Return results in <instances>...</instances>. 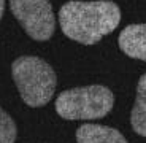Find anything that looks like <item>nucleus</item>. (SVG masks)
I'll return each mask as SVG.
<instances>
[{
    "label": "nucleus",
    "instance_id": "20e7f679",
    "mask_svg": "<svg viewBox=\"0 0 146 143\" xmlns=\"http://www.w3.org/2000/svg\"><path fill=\"white\" fill-rule=\"evenodd\" d=\"M10 10L30 38L46 41L52 37L56 18L48 0H10Z\"/></svg>",
    "mask_w": 146,
    "mask_h": 143
},
{
    "label": "nucleus",
    "instance_id": "0eeeda50",
    "mask_svg": "<svg viewBox=\"0 0 146 143\" xmlns=\"http://www.w3.org/2000/svg\"><path fill=\"white\" fill-rule=\"evenodd\" d=\"M130 124L138 135L146 137V73L141 75L137 84V99L130 113Z\"/></svg>",
    "mask_w": 146,
    "mask_h": 143
},
{
    "label": "nucleus",
    "instance_id": "f03ea898",
    "mask_svg": "<svg viewBox=\"0 0 146 143\" xmlns=\"http://www.w3.org/2000/svg\"><path fill=\"white\" fill-rule=\"evenodd\" d=\"M11 75L24 103L32 108L44 106L52 99L57 76L52 67L35 56H21L11 65Z\"/></svg>",
    "mask_w": 146,
    "mask_h": 143
},
{
    "label": "nucleus",
    "instance_id": "39448f33",
    "mask_svg": "<svg viewBox=\"0 0 146 143\" xmlns=\"http://www.w3.org/2000/svg\"><path fill=\"white\" fill-rule=\"evenodd\" d=\"M117 43L125 56L146 62V24H130L122 29Z\"/></svg>",
    "mask_w": 146,
    "mask_h": 143
},
{
    "label": "nucleus",
    "instance_id": "1a4fd4ad",
    "mask_svg": "<svg viewBox=\"0 0 146 143\" xmlns=\"http://www.w3.org/2000/svg\"><path fill=\"white\" fill-rule=\"evenodd\" d=\"M3 11H5V0H0V19L3 16Z\"/></svg>",
    "mask_w": 146,
    "mask_h": 143
},
{
    "label": "nucleus",
    "instance_id": "6e6552de",
    "mask_svg": "<svg viewBox=\"0 0 146 143\" xmlns=\"http://www.w3.org/2000/svg\"><path fill=\"white\" fill-rule=\"evenodd\" d=\"M16 135L18 130L13 118L3 108H0V143H15Z\"/></svg>",
    "mask_w": 146,
    "mask_h": 143
},
{
    "label": "nucleus",
    "instance_id": "7ed1b4c3",
    "mask_svg": "<svg viewBox=\"0 0 146 143\" xmlns=\"http://www.w3.org/2000/svg\"><path fill=\"white\" fill-rule=\"evenodd\" d=\"M54 105L59 116L68 121L99 119L113 110L114 94L102 84L81 86L62 91Z\"/></svg>",
    "mask_w": 146,
    "mask_h": 143
},
{
    "label": "nucleus",
    "instance_id": "f257e3e1",
    "mask_svg": "<svg viewBox=\"0 0 146 143\" xmlns=\"http://www.w3.org/2000/svg\"><path fill=\"white\" fill-rule=\"evenodd\" d=\"M121 22V8L111 0L67 2L59 10L64 35L81 45H95Z\"/></svg>",
    "mask_w": 146,
    "mask_h": 143
},
{
    "label": "nucleus",
    "instance_id": "423d86ee",
    "mask_svg": "<svg viewBox=\"0 0 146 143\" xmlns=\"http://www.w3.org/2000/svg\"><path fill=\"white\" fill-rule=\"evenodd\" d=\"M78 143H127L117 129L100 124H83L76 130Z\"/></svg>",
    "mask_w": 146,
    "mask_h": 143
}]
</instances>
